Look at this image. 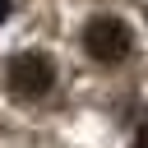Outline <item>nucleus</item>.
<instances>
[{"instance_id": "obj_1", "label": "nucleus", "mask_w": 148, "mask_h": 148, "mask_svg": "<svg viewBox=\"0 0 148 148\" xmlns=\"http://www.w3.org/2000/svg\"><path fill=\"white\" fill-rule=\"evenodd\" d=\"M51 83H56V65H51L46 51H14V56L5 60V88H9L14 97H23V102L46 97Z\"/></svg>"}, {"instance_id": "obj_2", "label": "nucleus", "mask_w": 148, "mask_h": 148, "mask_svg": "<svg viewBox=\"0 0 148 148\" xmlns=\"http://www.w3.org/2000/svg\"><path fill=\"white\" fill-rule=\"evenodd\" d=\"M130 46H134V32H130L125 18H116V14L88 18V28H83V51H88L97 65H120V60L130 56Z\"/></svg>"}, {"instance_id": "obj_3", "label": "nucleus", "mask_w": 148, "mask_h": 148, "mask_svg": "<svg viewBox=\"0 0 148 148\" xmlns=\"http://www.w3.org/2000/svg\"><path fill=\"white\" fill-rule=\"evenodd\" d=\"M134 148H148V120L139 125V134H134Z\"/></svg>"}]
</instances>
